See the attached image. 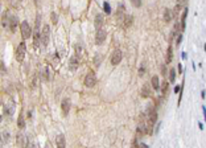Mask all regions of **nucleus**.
Instances as JSON below:
<instances>
[{
	"label": "nucleus",
	"mask_w": 206,
	"mask_h": 148,
	"mask_svg": "<svg viewBox=\"0 0 206 148\" xmlns=\"http://www.w3.org/2000/svg\"><path fill=\"white\" fill-rule=\"evenodd\" d=\"M186 16H188V8H185L184 13H182V16H181V23H180V28H181L182 32L185 31V21H186Z\"/></svg>",
	"instance_id": "nucleus-11"
},
{
	"label": "nucleus",
	"mask_w": 206,
	"mask_h": 148,
	"mask_svg": "<svg viewBox=\"0 0 206 148\" xmlns=\"http://www.w3.org/2000/svg\"><path fill=\"white\" fill-rule=\"evenodd\" d=\"M52 23H53V24H57V19H56V13H52Z\"/></svg>",
	"instance_id": "nucleus-28"
},
{
	"label": "nucleus",
	"mask_w": 206,
	"mask_h": 148,
	"mask_svg": "<svg viewBox=\"0 0 206 148\" xmlns=\"http://www.w3.org/2000/svg\"><path fill=\"white\" fill-rule=\"evenodd\" d=\"M172 19H173V16H172V11L167 8V9L164 11V21H165V23H171Z\"/></svg>",
	"instance_id": "nucleus-13"
},
{
	"label": "nucleus",
	"mask_w": 206,
	"mask_h": 148,
	"mask_svg": "<svg viewBox=\"0 0 206 148\" xmlns=\"http://www.w3.org/2000/svg\"><path fill=\"white\" fill-rule=\"evenodd\" d=\"M122 60H123V53H122V50H120V49L114 50V53H112V56H111V63H112V65H114V66L119 65Z\"/></svg>",
	"instance_id": "nucleus-4"
},
{
	"label": "nucleus",
	"mask_w": 206,
	"mask_h": 148,
	"mask_svg": "<svg viewBox=\"0 0 206 148\" xmlns=\"http://www.w3.org/2000/svg\"><path fill=\"white\" fill-rule=\"evenodd\" d=\"M49 33H50V28H49V25H45L44 28H42L41 35H40V39H41V41L45 46L48 45V42H49Z\"/></svg>",
	"instance_id": "nucleus-5"
},
{
	"label": "nucleus",
	"mask_w": 206,
	"mask_h": 148,
	"mask_svg": "<svg viewBox=\"0 0 206 148\" xmlns=\"http://www.w3.org/2000/svg\"><path fill=\"white\" fill-rule=\"evenodd\" d=\"M132 21H134V17H132L131 15L124 16V26H126V28H128V26H131V25H132Z\"/></svg>",
	"instance_id": "nucleus-16"
},
{
	"label": "nucleus",
	"mask_w": 206,
	"mask_h": 148,
	"mask_svg": "<svg viewBox=\"0 0 206 148\" xmlns=\"http://www.w3.org/2000/svg\"><path fill=\"white\" fill-rule=\"evenodd\" d=\"M177 2H178V4H181V2H182V0H177Z\"/></svg>",
	"instance_id": "nucleus-32"
},
{
	"label": "nucleus",
	"mask_w": 206,
	"mask_h": 148,
	"mask_svg": "<svg viewBox=\"0 0 206 148\" xmlns=\"http://www.w3.org/2000/svg\"><path fill=\"white\" fill-rule=\"evenodd\" d=\"M16 28H17V19H16V17H12L11 21H9V29H11L12 32H15Z\"/></svg>",
	"instance_id": "nucleus-17"
},
{
	"label": "nucleus",
	"mask_w": 206,
	"mask_h": 148,
	"mask_svg": "<svg viewBox=\"0 0 206 148\" xmlns=\"http://www.w3.org/2000/svg\"><path fill=\"white\" fill-rule=\"evenodd\" d=\"M17 126L20 127V128H24V127H25V123H24V116H23V115H20V116H19Z\"/></svg>",
	"instance_id": "nucleus-22"
},
{
	"label": "nucleus",
	"mask_w": 206,
	"mask_h": 148,
	"mask_svg": "<svg viewBox=\"0 0 206 148\" xmlns=\"http://www.w3.org/2000/svg\"><path fill=\"white\" fill-rule=\"evenodd\" d=\"M173 60V53H172V46H169L167 50V63H171Z\"/></svg>",
	"instance_id": "nucleus-19"
},
{
	"label": "nucleus",
	"mask_w": 206,
	"mask_h": 148,
	"mask_svg": "<svg viewBox=\"0 0 206 148\" xmlns=\"http://www.w3.org/2000/svg\"><path fill=\"white\" fill-rule=\"evenodd\" d=\"M25 53H26V45H25V41L20 42V45L17 46V49H16V60H17L19 62H23L25 60Z\"/></svg>",
	"instance_id": "nucleus-1"
},
{
	"label": "nucleus",
	"mask_w": 206,
	"mask_h": 148,
	"mask_svg": "<svg viewBox=\"0 0 206 148\" xmlns=\"http://www.w3.org/2000/svg\"><path fill=\"white\" fill-rule=\"evenodd\" d=\"M103 7H105V12H106V13H110V12H111V7H110L108 3H105V5H103Z\"/></svg>",
	"instance_id": "nucleus-27"
},
{
	"label": "nucleus",
	"mask_w": 206,
	"mask_h": 148,
	"mask_svg": "<svg viewBox=\"0 0 206 148\" xmlns=\"http://www.w3.org/2000/svg\"><path fill=\"white\" fill-rule=\"evenodd\" d=\"M106 37H107L106 31H103V29H98L97 35H95V44H97V45H102V44L105 42Z\"/></svg>",
	"instance_id": "nucleus-6"
},
{
	"label": "nucleus",
	"mask_w": 206,
	"mask_h": 148,
	"mask_svg": "<svg viewBox=\"0 0 206 148\" xmlns=\"http://www.w3.org/2000/svg\"><path fill=\"white\" fill-rule=\"evenodd\" d=\"M151 83H152V87H153L155 90H159V87H160V82H159V77H157V76H153V77H152Z\"/></svg>",
	"instance_id": "nucleus-15"
},
{
	"label": "nucleus",
	"mask_w": 206,
	"mask_h": 148,
	"mask_svg": "<svg viewBox=\"0 0 206 148\" xmlns=\"http://www.w3.org/2000/svg\"><path fill=\"white\" fill-rule=\"evenodd\" d=\"M123 13H124V7L120 5V7L118 8V12H116V17H118V19H119V17H122Z\"/></svg>",
	"instance_id": "nucleus-24"
},
{
	"label": "nucleus",
	"mask_w": 206,
	"mask_h": 148,
	"mask_svg": "<svg viewBox=\"0 0 206 148\" xmlns=\"http://www.w3.org/2000/svg\"><path fill=\"white\" fill-rule=\"evenodd\" d=\"M140 148H147V146L145 144H140Z\"/></svg>",
	"instance_id": "nucleus-31"
},
{
	"label": "nucleus",
	"mask_w": 206,
	"mask_h": 148,
	"mask_svg": "<svg viewBox=\"0 0 206 148\" xmlns=\"http://www.w3.org/2000/svg\"><path fill=\"white\" fill-rule=\"evenodd\" d=\"M17 144L20 148H25L26 147V137L24 135H19L17 137Z\"/></svg>",
	"instance_id": "nucleus-14"
},
{
	"label": "nucleus",
	"mask_w": 206,
	"mask_h": 148,
	"mask_svg": "<svg viewBox=\"0 0 206 148\" xmlns=\"http://www.w3.org/2000/svg\"><path fill=\"white\" fill-rule=\"evenodd\" d=\"M97 83V77L92 72H89L85 77V86L86 87H94Z\"/></svg>",
	"instance_id": "nucleus-3"
},
{
	"label": "nucleus",
	"mask_w": 206,
	"mask_h": 148,
	"mask_svg": "<svg viewBox=\"0 0 206 148\" xmlns=\"http://www.w3.org/2000/svg\"><path fill=\"white\" fill-rule=\"evenodd\" d=\"M156 120H157V113H156L155 109L149 107V110H148V124L153 126L156 123Z\"/></svg>",
	"instance_id": "nucleus-7"
},
{
	"label": "nucleus",
	"mask_w": 206,
	"mask_h": 148,
	"mask_svg": "<svg viewBox=\"0 0 206 148\" xmlns=\"http://www.w3.org/2000/svg\"><path fill=\"white\" fill-rule=\"evenodd\" d=\"M178 31H180V24H178V23H176V24H174V32H173V35H172L173 39L176 37V35L178 33Z\"/></svg>",
	"instance_id": "nucleus-25"
},
{
	"label": "nucleus",
	"mask_w": 206,
	"mask_h": 148,
	"mask_svg": "<svg viewBox=\"0 0 206 148\" xmlns=\"http://www.w3.org/2000/svg\"><path fill=\"white\" fill-rule=\"evenodd\" d=\"M44 78H45V79H49V76H48V69H44Z\"/></svg>",
	"instance_id": "nucleus-30"
},
{
	"label": "nucleus",
	"mask_w": 206,
	"mask_h": 148,
	"mask_svg": "<svg viewBox=\"0 0 206 148\" xmlns=\"http://www.w3.org/2000/svg\"><path fill=\"white\" fill-rule=\"evenodd\" d=\"M181 39H182V35H178V37H177V42H176V45H180L181 44Z\"/></svg>",
	"instance_id": "nucleus-29"
},
{
	"label": "nucleus",
	"mask_w": 206,
	"mask_h": 148,
	"mask_svg": "<svg viewBox=\"0 0 206 148\" xmlns=\"http://www.w3.org/2000/svg\"><path fill=\"white\" fill-rule=\"evenodd\" d=\"M140 95L143 97V98H148L149 95H151V86L148 85V83H144L140 90Z\"/></svg>",
	"instance_id": "nucleus-9"
},
{
	"label": "nucleus",
	"mask_w": 206,
	"mask_h": 148,
	"mask_svg": "<svg viewBox=\"0 0 206 148\" xmlns=\"http://www.w3.org/2000/svg\"><path fill=\"white\" fill-rule=\"evenodd\" d=\"M169 79H171V82H174V79H176V72H174V69L169 70Z\"/></svg>",
	"instance_id": "nucleus-23"
},
{
	"label": "nucleus",
	"mask_w": 206,
	"mask_h": 148,
	"mask_svg": "<svg viewBox=\"0 0 206 148\" xmlns=\"http://www.w3.org/2000/svg\"><path fill=\"white\" fill-rule=\"evenodd\" d=\"M20 32H21V36H23V39L24 40L31 37L32 31H31V26H29V24L26 21H23L21 24H20Z\"/></svg>",
	"instance_id": "nucleus-2"
},
{
	"label": "nucleus",
	"mask_w": 206,
	"mask_h": 148,
	"mask_svg": "<svg viewBox=\"0 0 206 148\" xmlns=\"http://www.w3.org/2000/svg\"><path fill=\"white\" fill-rule=\"evenodd\" d=\"M103 21H105V19H103V15H97V16H95L94 24H95V26H97L98 29H101V26L103 25Z\"/></svg>",
	"instance_id": "nucleus-12"
},
{
	"label": "nucleus",
	"mask_w": 206,
	"mask_h": 148,
	"mask_svg": "<svg viewBox=\"0 0 206 148\" xmlns=\"http://www.w3.org/2000/svg\"><path fill=\"white\" fill-rule=\"evenodd\" d=\"M62 113H64V115H68V113L70 111V100L69 99H64L62 100Z\"/></svg>",
	"instance_id": "nucleus-10"
},
{
	"label": "nucleus",
	"mask_w": 206,
	"mask_h": 148,
	"mask_svg": "<svg viewBox=\"0 0 206 148\" xmlns=\"http://www.w3.org/2000/svg\"><path fill=\"white\" fill-rule=\"evenodd\" d=\"M79 66V60L77 58V57H73V58L70 60V68L71 69H77Z\"/></svg>",
	"instance_id": "nucleus-18"
},
{
	"label": "nucleus",
	"mask_w": 206,
	"mask_h": 148,
	"mask_svg": "<svg viewBox=\"0 0 206 148\" xmlns=\"http://www.w3.org/2000/svg\"><path fill=\"white\" fill-rule=\"evenodd\" d=\"M56 146H57V148H66V139L62 134H59L56 137Z\"/></svg>",
	"instance_id": "nucleus-8"
},
{
	"label": "nucleus",
	"mask_w": 206,
	"mask_h": 148,
	"mask_svg": "<svg viewBox=\"0 0 206 148\" xmlns=\"http://www.w3.org/2000/svg\"><path fill=\"white\" fill-rule=\"evenodd\" d=\"M33 45H35L36 49H37L38 45H40V33L38 32H36V35H35V39H33Z\"/></svg>",
	"instance_id": "nucleus-20"
},
{
	"label": "nucleus",
	"mask_w": 206,
	"mask_h": 148,
	"mask_svg": "<svg viewBox=\"0 0 206 148\" xmlns=\"http://www.w3.org/2000/svg\"><path fill=\"white\" fill-rule=\"evenodd\" d=\"M131 3L134 7H136V8H139V7L141 5V0H131Z\"/></svg>",
	"instance_id": "nucleus-26"
},
{
	"label": "nucleus",
	"mask_w": 206,
	"mask_h": 148,
	"mask_svg": "<svg viewBox=\"0 0 206 148\" xmlns=\"http://www.w3.org/2000/svg\"><path fill=\"white\" fill-rule=\"evenodd\" d=\"M168 89H169V85H168V82H162V87H161L162 95H167V93H168Z\"/></svg>",
	"instance_id": "nucleus-21"
}]
</instances>
